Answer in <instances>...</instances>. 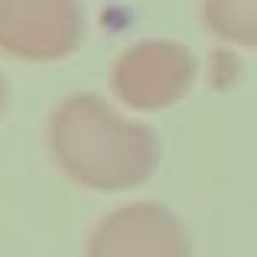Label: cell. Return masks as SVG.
<instances>
[{
    "label": "cell",
    "mask_w": 257,
    "mask_h": 257,
    "mask_svg": "<svg viewBox=\"0 0 257 257\" xmlns=\"http://www.w3.org/2000/svg\"><path fill=\"white\" fill-rule=\"evenodd\" d=\"M46 144L72 182L94 192H124L147 182L160 163L150 127L127 120L98 94H72L52 107Z\"/></svg>",
    "instance_id": "cell-1"
},
{
    "label": "cell",
    "mask_w": 257,
    "mask_h": 257,
    "mask_svg": "<svg viewBox=\"0 0 257 257\" xmlns=\"http://www.w3.org/2000/svg\"><path fill=\"white\" fill-rule=\"evenodd\" d=\"M195 56L173 39H144L117 56L111 88L134 111H163L189 94Z\"/></svg>",
    "instance_id": "cell-2"
},
{
    "label": "cell",
    "mask_w": 257,
    "mask_h": 257,
    "mask_svg": "<svg viewBox=\"0 0 257 257\" xmlns=\"http://www.w3.org/2000/svg\"><path fill=\"white\" fill-rule=\"evenodd\" d=\"M85 36L82 0H0V52L23 62H56Z\"/></svg>",
    "instance_id": "cell-3"
},
{
    "label": "cell",
    "mask_w": 257,
    "mask_h": 257,
    "mask_svg": "<svg viewBox=\"0 0 257 257\" xmlns=\"http://www.w3.org/2000/svg\"><path fill=\"white\" fill-rule=\"evenodd\" d=\"M85 257H189V238L170 208L134 202L98 221Z\"/></svg>",
    "instance_id": "cell-4"
},
{
    "label": "cell",
    "mask_w": 257,
    "mask_h": 257,
    "mask_svg": "<svg viewBox=\"0 0 257 257\" xmlns=\"http://www.w3.org/2000/svg\"><path fill=\"white\" fill-rule=\"evenodd\" d=\"M202 23L225 43L257 49V0H202Z\"/></svg>",
    "instance_id": "cell-5"
},
{
    "label": "cell",
    "mask_w": 257,
    "mask_h": 257,
    "mask_svg": "<svg viewBox=\"0 0 257 257\" xmlns=\"http://www.w3.org/2000/svg\"><path fill=\"white\" fill-rule=\"evenodd\" d=\"M7 111V82H4V75H0V114Z\"/></svg>",
    "instance_id": "cell-6"
}]
</instances>
